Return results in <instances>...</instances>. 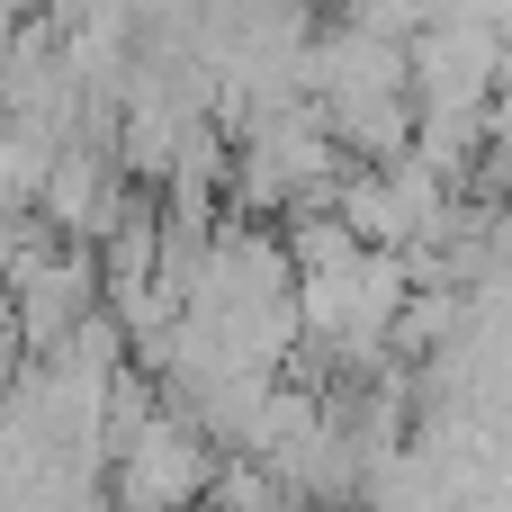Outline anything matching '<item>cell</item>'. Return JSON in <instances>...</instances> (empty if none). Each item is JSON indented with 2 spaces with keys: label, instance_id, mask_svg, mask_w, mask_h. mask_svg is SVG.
<instances>
[{
  "label": "cell",
  "instance_id": "cell-1",
  "mask_svg": "<svg viewBox=\"0 0 512 512\" xmlns=\"http://www.w3.org/2000/svg\"><path fill=\"white\" fill-rule=\"evenodd\" d=\"M216 477V450L198 441V423L180 405H144L135 423L108 432V486L117 512H198Z\"/></svg>",
  "mask_w": 512,
  "mask_h": 512
},
{
  "label": "cell",
  "instance_id": "cell-2",
  "mask_svg": "<svg viewBox=\"0 0 512 512\" xmlns=\"http://www.w3.org/2000/svg\"><path fill=\"white\" fill-rule=\"evenodd\" d=\"M495 45H504V81H512V9H504V27H495Z\"/></svg>",
  "mask_w": 512,
  "mask_h": 512
},
{
  "label": "cell",
  "instance_id": "cell-3",
  "mask_svg": "<svg viewBox=\"0 0 512 512\" xmlns=\"http://www.w3.org/2000/svg\"><path fill=\"white\" fill-rule=\"evenodd\" d=\"M198 512H207V504H198Z\"/></svg>",
  "mask_w": 512,
  "mask_h": 512
}]
</instances>
